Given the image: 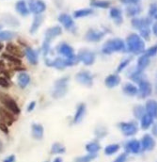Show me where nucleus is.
Returning <instances> with one entry per match:
<instances>
[{
    "label": "nucleus",
    "mask_w": 157,
    "mask_h": 162,
    "mask_svg": "<svg viewBox=\"0 0 157 162\" xmlns=\"http://www.w3.org/2000/svg\"><path fill=\"white\" fill-rule=\"evenodd\" d=\"M133 113H134V116L136 117L137 119H141L144 115L146 114V110H145V107L143 106L138 105V106L134 107Z\"/></svg>",
    "instance_id": "2f4dec72"
},
{
    "label": "nucleus",
    "mask_w": 157,
    "mask_h": 162,
    "mask_svg": "<svg viewBox=\"0 0 157 162\" xmlns=\"http://www.w3.org/2000/svg\"><path fill=\"white\" fill-rule=\"evenodd\" d=\"M139 89H138V95L139 98H145L149 95H151V91H152V87L151 85V83L148 80L142 79L139 83H138Z\"/></svg>",
    "instance_id": "6e6552de"
},
{
    "label": "nucleus",
    "mask_w": 157,
    "mask_h": 162,
    "mask_svg": "<svg viewBox=\"0 0 157 162\" xmlns=\"http://www.w3.org/2000/svg\"><path fill=\"white\" fill-rule=\"evenodd\" d=\"M2 148H3V143H2V142H1V140H0V152H1V150H2Z\"/></svg>",
    "instance_id": "052dcab7"
},
{
    "label": "nucleus",
    "mask_w": 157,
    "mask_h": 162,
    "mask_svg": "<svg viewBox=\"0 0 157 162\" xmlns=\"http://www.w3.org/2000/svg\"><path fill=\"white\" fill-rule=\"evenodd\" d=\"M61 33H62V28L59 26L52 27L45 31V40H44V42L50 43V42L52 40H54L57 36L61 35Z\"/></svg>",
    "instance_id": "4468645a"
},
{
    "label": "nucleus",
    "mask_w": 157,
    "mask_h": 162,
    "mask_svg": "<svg viewBox=\"0 0 157 162\" xmlns=\"http://www.w3.org/2000/svg\"><path fill=\"white\" fill-rule=\"evenodd\" d=\"M149 16L151 17V19H156L157 18V7L156 4L153 3L150 6V10H149Z\"/></svg>",
    "instance_id": "c03bdc74"
},
{
    "label": "nucleus",
    "mask_w": 157,
    "mask_h": 162,
    "mask_svg": "<svg viewBox=\"0 0 157 162\" xmlns=\"http://www.w3.org/2000/svg\"><path fill=\"white\" fill-rule=\"evenodd\" d=\"M123 92L129 96H134L138 94V88L132 83H127L123 87Z\"/></svg>",
    "instance_id": "7c9ffc66"
},
{
    "label": "nucleus",
    "mask_w": 157,
    "mask_h": 162,
    "mask_svg": "<svg viewBox=\"0 0 157 162\" xmlns=\"http://www.w3.org/2000/svg\"><path fill=\"white\" fill-rule=\"evenodd\" d=\"M152 32L155 36L157 35V25H156V23H154L153 26H152Z\"/></svg>",
    "instance_id": "6e6d98bb"
},
{
    "label": "nucleus",
    "mask_w": 157,
    "mask_h": 162,
    "mask_svg": "<svg viewBox=\"0 0 157 162\" xmlns=\"http://www.w3.org/2000/svg\"><path fill=\"white\" fill-rule=\"evenodd\" d=\"M3 47H4V45H3V43H2V42H0V51H1V50L3 49Z\"/></svg>",
    "instance_id": "680f3d73"
},
{
    "label": "nucleus",
    "mask_w": 157,
    "mask_h": 162,
    "mask_svg": "<svg viewBox=\"0 0 157 162\" xmlns=\"http://www.w3.org/2000/svg\"><path fill=\"white\" fill-rule=\"evenodd\" d=\"M65 152H66V149L61 143L56 142L52 145V148H51L52 154H64Z\"/></svg>",
    "instance_id": "e433bc0d"
},
{
    "label": "nucleus",
    "mask_w": 157,
    "mask_h": 162,
    "mask_svg": "<svg viewBox=\"0 0 157 162\" xmlns=\"http://www.w3.org/2000/svg\"><path fill=\"white\" fill-rule=\"evenodd\" d=\"M140 120H141V128L145 130V129H148L151 126V125L152 124L153 119L150 116V115H148L146 113Z\"/></svg>",
    "instance_id": "c9c22d12"
},
{
    "label": "nucleus",
    "mask_w": 157,
    "mask_h": 162,
    "mask_svg": "<svg viewBox=\"0 0 157 162\" xmlns=\"http://www.w3.org/2000/svg\"><path fill=\"white\" fill-rule=\"evenodd\" d=\"M120 83H121V77L118 75H110V76L106 77L104 79V84L109 89L119 86Z\"/></svg>",
    "instance_id": "a211bd4d"
},
{
    "label": "nucleus",
    "mask_w": 157,
    "mask_h": 162,
    "mask_svg": "<svg viewBox=\"0 0 157 162\" xmlns=\"http://www.w3.org/2000/svg\"><path fill=\"white\" fill-rule=\"evenodd\" d=\"M93 13V11L91 9H81L77 10L74 12V18H83L86 16H88Z\"/></svg>",
    "instance_id": "72a5a7b5"
},
{
    "label": "nucleus",
    "mask_w": 157,
    "mask_h": 162,
    "mask_svg": "<svg viewBox=\"0 0 157 162\" xmlns=\"http://www.w3.org/2000/svg\"><path fill=\"white\" fill-rule=\"evenodd\" d=\"M17 80H18L19 87L22 88V89H25V88H27L28 86V84L30 82V77L27 73H21L18 76Z\"/></svg>",
    "instance_id": "cd10ccee"
},
{
    "label": "nucleus",
    "mask_w": 157,
    "mask_h": 162,
    "mask_svg": "<svg viewBox=\"0 0 157 162\" xmlns=\"http://www.w3.org/2000/svg\"><path fill=\"white\" fill-rule=\"evenodd\" d=\"M0 103L3 104L6 108L12 114H20L21 109L18 107L14 99H12L9 94L5 92H0Z\"/></svg>",
    "instance_id": "20e7f679"
},
{
    "label": "nucleus",
    "mask_w": 157,
    "mask_h": 162,
    "mask_svg": "<svg viewBox=\"0 0 157 162\" xmlns=\"http://www.w3.org/2000/svg\"><path fill=\"white\" fill-rule=\"evenodd\" d=\"M2 28H3V26H2V25H0V30L2 29Z\"/></svg>",
    "instance_id": "e2e57ef3"
},
{
    "label": "nucleus",
    "mask_w": 157,
    "mask_h": 162,
    "mask_svg": "<svg viewBox=\"0 0 157 162\" xmlns=\"http://www.w3.org/2000/svg\"><path fill=\"white\" fill-rule=\"evenodd\" d=\"M120 1L123 4H127V5H134L138 4L140 0H120Z\"/></svg>",
    "instance_id": "3c124183"
},
{
    "label": "nucleus",
    "mask_w": 157,
    "mask_h": 162,
    "mask_svg": "<svg viewBox=\"0 0 157 162\" xmlns=\"http://www.w3.org/2000/svg\"><path fill=\"white\" fill-rule=\"evenodd\" d=\"M6 50H7V52H8L10 55H11V56H13V57H16V58H18V59L23 58V57L25 56L24 52L20 49L19 46H17L16 44H14V43H12V42H9V43L7 44Z\"/></svg>",
    "instance_id": "dca6fc26"
},
{
    "label": "nucleus",
    "mask_w": 157,
    "mask_h": 162,
    "mask_svg": "<svg viewBox=\"0 0 157 162\" xmlns=\"http://www.w3.org/2000/svg\"><path fill=\"white\" fill-rule=\"evenodd\" d=\"M141 11V8L140 6H138V4H134V5H129L126 10H125V12L127 14V16L129 17H133V16H136L138 15V13H140Z\"/></svg>",
    "instance_id": "c85d7f7f"
},
{
    "label": "nucleus",
    "mask_w": 157,
    "mask_h": 162,
    "mask_svg": "<svg viewBox=\"0 0 157 162\" xmlns=\"http://www.w3.org/2000/svg\"><path fill=\"white\" fill-rule=\"evenodd\" d=\"M15 10L22 16H28L29 14V10L28 8L27 3L24 1V0H19V1L16 2Z\"/></svg>",
    "instance_id": "4be33fe9"
},
{
    "label": "nucleus",
    "mask_w": 157,
    "mask_h": 162,
    "mask_svg": "<svg viewBox=\"0 0 157 162\" xmlns=\"http://www.w3.org/2000/svg\"><path fill=\"white\" fill-rule=\"evenodd\" d=\"M110 2L106 0H91V6L95 8H101V9H108L110 7Z\"/></svg>",
    "instance_id": "473e14b6"
},
{
    "label": "nucleus",
    "mask_w": 157,
    "mask_h": 162,
    "mask_svg": "<svg viewBox=\"0 0 157 162\" xmlns=\"http://www.w3.org/2000/svg\"><path fill=\"white\" fill-rule=\"evenodd\" d=\"M96 156H97L96 154H89V155H87L76 157V158L74 159V162H91V161H92L94 158H96Z\"/></svg>",
    "instance_id": "ea45409f"
},
{
    "label": "nucleus",
    "mask_w": 157,
    "mask_h": 162,
    "mask_svg": "<svg viewBox=\"0 0 157 162\" xmlns=\"http://www.w3.org/2000/svg\"><path fill=\"white\" fill-rule=\"evenodd\" d=\"M126 45L128 51L134 55L145 52V42L142 38L136 33H132L126 38Z\"/></svg>",
    "instance_id": "f257e3e1"
},
{
    "label": "nucleus",
    "mask_w": 157,
    "mask_h": 162,
    "mask_svg": "<svg viewBox=\"0 0 157 162\" xmlns=\"http://www.w3.org/2000/svg\"><path fill=\"white\" fill-rule=\"evenodd\" d=\"M156 52H157V46L154 45V46H152V47H151V48H149V49L146 50V52H145V56H147L148 58H150V57H153V56L156 55Z\"/></svg>",
    "instance_id": "a18cd8bd"
},
{
    "label": "nucleus",
    "mask_w": 157,
    "mask_h": 162,
    "mask_svg": "<svg viewBox=\"0 0 157 162\" xmlns=\"http://www.w3.org/2000/svg\"><path fill=\"white\" fill-rule=\"evenodd\" d=\"M15 71H22V70H25V68H19V66H17L15 69H14Z\"/></svg>",
    "instance_id": "4d7b16f0"
},
{
    "label": "nucleus",
    "mask_w": 157,
    "mask_h": 162,
    "mask_svg": "<svg viewBox=\"0 0 157 162\" xmlns=\"http://www.w3.org/2000/svg\"><path fill=\"white\" fill-rule=\"evenodd\" d=\"M100 145L97 142H91L86 145V150L89 154H96L100 150Z\"/></svg>",
    "instance_id": "58836bf2"
},
{
    "label": "nucleus",
    "mask_w": 157,
    "mask_h": 162,
    "mask_svg": "<svg viewBox=\"0 0 157 162\" xmlns=\"http://www.w3.org/2000/svg\"><path fill=\"white\" fill-rule=\"evenodd\" d=\"M0 87L9 88L10 87V82L5 77H0Z\"/></svg>",
    "instance_id": "09e8293b"
},
{
    "label": "nucleus",
    "mask_w": 157,
    "mask_h": 162,
    "mask_svg": "<svg viewBox=\"0 0 157 162\" xmlns=\"http://www.w3.org/2000/svg\"><path fill=\"white\" fill-rule=\"evenodd\" d=\"M0 130H1L2 132H4L5 134L9 133V129H8L7 125L4 123H2V122H0Z\"/></svg>",
    "instance_id": "603ef678"
},
{
    "label": "nucleus",
    "mask_w": 157,
    "mask_h": 162,
    "mask_svg": "<svg viewBox=\"0 0 157 162\" xmlns=\"http://www.w3.org/2000/svg\"><path fill=\"white\" fill-rule=\"evenodd\" d=\"M54 162H62V159H61L60 157H57V158L54 160Z\"/></svg>",
    "instance_id": "13d9d810"
},
{
    "label": "nucleus",
    "mask_w": 157,
    "mask_h": 162,
    "mask_svg": "<svg viewBox=\"0 0 157 162\" xmlns=\"http://www.w3.org/2000/svg\"><path fill=\"white\" fill-rule=\"evenodd\" d=\"M146 112L148 115L154 119L157 116V106H156V101L155 100H148L146 103Z\"/></svg>",
    "instance_id": "6ab92c4d"
},
{
    "label": "nucleus",
    "mask_w": 157,
    "mask_h": 162,
    "mask_svg": "<svg viewBox=\"0 0 157 162\" xmlns=\"http://www.w3.org/2000/svg\"><path fill=\"white\" fill-rule=\"evenodd\" d=\"M0 120L6 125H11L15 122V117L8 109L0 107Z\"/></svg>",
    "instance_id": "ddd939ff"
},
{
    "label": "nucleus",
    "mask_w": 157,
    "mask_h": 162,
    "mask_svg": "<svg viewBox=\"0 0 157 162\" xmlns=\"http://www.w3.org/2000/svg\"><path fill=\"white\" fill-rule=\"evenodd\" d=\"M3 162H15V155H11L6 157V158L3 160Z\"/></svg>",
    "instance_id": "864d4df0"
},
{
    "label": "nucleus",
    "mask_w": 157,
    "mask_h": 162,
    "mask_svg": "<svg viewBox=\"0 0 157 162\" xmlns=\"http://www.w3.org/2000/svg\"><path fill=\"white\" fill-rule=\"evenodd\" d=\"M58 22L66 28V29H72L74 27V19L72 18L71 15L67 14V13H61L58 16Z\"/></svg>",
    "instance_id": "2eb2a0df"
},
{
    "label": "nucleus",
    "mask_w": 157,
    "mask_h": 162,
    "mask_svg": "<svg viewBox=\"0 0 157 162\" xmlns=\"http://www.w3.org/2000/svg\"><path fill=\"white\" fill-rule=\"evenodd\" d=\"M75 79L86 87H91L93 85V77L88 71H81L76 74Z\"/></svg>",
    "instance_id": "423d86ee"
},
{
    "label": "nucleus",
    "mask_w": 157,
    "mask_h": 162,
    "mask_svg": "<svg viewBox=\"0 0 157 162\" xmlns=\"http://www.w3.org/2000/svg\"><path fill=\"white\" fill-rule=\"evenodd\" d=\"M130 61H131V59H124V60L119 65V67H118V69H117V72H118V73L121 72L125 67L128 66V64L130 63Z\"/></svg>",
    "instance_id": "49530a36"
},
{
    "label": "nucleus",
    "mask_w": 157,
    "mask_h": 162,
    "mask_svg": "<svg viewBox=\"0 0 157 162\" xmlns=\"http://www.w3.org/2000/svg\"><path fill=\"white\" fill-rule=\"evenodd\" d=\"M86 109H87V107H86L85 104H80L77 107V109H76V112H75V115H74V124H79L82 121V119L85 116Z\"/></svg>",
    "instance_id": "a878e982"
},
{
    "label": "nucleus",
    "mask_w": 157,
    "mask_h": 162,
    "mask_svg": "<svg viewBox=\"0 0 157 162\" xmlns=\"http://www.w3.org/2000/svg\"><path fill=\"white\" fill-rule=\"evenodd\" d=\"M68 83H69V77H65L56 81L55 88L52 92V95L54 98H61L63 97L67 91H68Z\"/></svg>",
    "instance_id": "7ed1b4c3"
},
{
    "label": "nucleus",
    "mask_w": 157,
    "mask_h": 162,
    "mask_svg": "<svg viewBox=\"0 0 157 162\" xmlns=\"http://www.w3.org/2000/svg\"><path fill=\"white\" fill-rule=\"evenodd\" d=\"M24 54L26 55V57H27V59H28V60L29 61L30 64L36 65L38 63V61H39L38 53L34 49H32L30 47H27L25 52H24Z\"/></svg>",
    "instance_id": "aec40b11"
},
{
    "label": "nucleus",
    "mask_w": 157,
    "mask_h": 162,
    "mask_svg": "<svg viewBox=\"0 0 157 162\" xmlns=\"http://www.w3.org/2000/svg\"><path fill=\"white\" fill-rule=\"evenodd\" d=\"M105 33L104 31H100V30H96V29H88L87 32L86 33L85 39L87 42H100L104 37Z\"/></svg>",
    "instance_id": "9b49d317"
},
{
    "label": "nucleus",
    "mask_w": 157,
    "mask_h": 162,
    "mask_svg": "<svg viewBox=\"0 0 157 162\" xmlns=\"http://www.w3.org/2000/svg\"><path fill=\"white\" fill-rule=\"evenodd\" d=\"M126 159H127V155L124 153V154L120 155L114 160V162H126Z\"/></svg>",
    "instance_id": "8fccbe9b"
},
{
    "label": "nucleus",
    "mask_w": 157,
    "mask_h": 162,
    "mask_svg": "<svg viewBox=\"0 0 157 162\" xmlns=\"http://www.w3.org/2000/svg\"><path fill=\"white\" fill-rule=\"evenodd\" d=\"M57 52L62 55L63 57H65L66 59H73L75 57L74 55V50L72 47L71 45H69L66 42H62L58 45L57 47Z\"/></svg>",
    "instance_id": "9d476101"
},
{
    "label": "nucleus",
    "mask_w": 157,
    "mask_h": 162,
    "mask_svg": "<svg viewBox=\"0 0 157 162\" xmlns=\"http://www.w3.org/2000/svg\"><path fill=\"white\" fill-rule=\"evenodd\" d=\"M16 37V33L11 30L0 31V41H10Z\"/></svg>",
    "instance_id": "f704fd0d"
},
{
    "label": "nucleus",
    "mask_w": 157,
    "mask_h": 162,
    "mask_svg": "<svg viewBox=\"0 0 157 162\" xmlns=\"http://www.w3.org/2000/svg\"><path fill=\"white\" fill-rule=\"evenodd\" d=\"M109 14H110V17L115 21V23L117 25H121L122 23V21H123V19H122V12H121V11L119 8H116V7L111 8Z\"/></svg>",
    "instance_id": "5701e85b"
},
{
    "label": "nucleus",
    "mask_w": 157,
    "mask_h": 162,
    "mask_svg": "<svg viewBox=\"0 0 157 162\" xmlns=\"http://www.w3.org/2000/svg\"><path fill=\"white\" fill-rule=\"evenodd\" d=\"M125 50V43L120 38L108 40L102 48V52L105 55H110L114 52H120Z\"/></svg>",
    "instance_id": "f03ea898"
},
{
    "label": "nucleus",
    "mask_w": 157,
    "mask_h": 162,
    "mask_svg": "<svg viewBox=\"0 0 157 162\" xmlns=\"http://www.w3.org/2000/svg\"><path fill=\"white\" fill-rule=\"evenodd\" d=\"M126 149L128 152H131L133 154H138L141 149L140 142L137 140H132L127 142L126 144Z\"/></svg>",
    "instance_id": "393cba45"
},
{
    "label": "nucleus",
    "mask_w": 157,
    "mask_h": 162,
    "mask_svg": "<svg viewBox=\"0 0 157 162\" xmlns=\"http://www.w3.org/2000/svg\"><path fill=\"white\" fill-rule=\"evenodd\" d=\"M76 58H77L78 61L83 62L87 66L92 65L95 61V54L91 51H88V50L80 51Z\"/></svg>",
    "instance_id": "0eeeda50"
},
{
    "label": "nucleus",
    "mask_w": 157,
    "mask_h": 162,
    "mask_svg": "<svg viewBox=\"0 0 157 162\" xmlns=\"http://www.w3.org/2000/svg\"><path fill=\"white\" fill-rule=\"evenodd\" d=\"M149 64H150V58H148L145 55L141 56L138 60V71L142 72L144 69H146L149 66Z\"/></svg>",
    "instance_id": "c756f323"
},
{
    "label": "nucleus",
    "mask_w": 157,
    "mask_h": 162,
    "mask_svg": "<svg viewBox=\"0 0 157 162\" xmlns=\"http://www.w3.org/2000/svg\"><path fill=\"white\" fill-rule=\"evenodd\" d=\"M154 141H153V138L150 136V135H148V134H146L143 138H142V140H141V142H140V145L142 146V148L144 149V150H146V151H151V150H152L153 149V147H154Z\"/></svg>",
    "instance_id": "412c9836"
},
{
    "label": "nucleus",
    "mask_w": 157,
    "mask_h": 162,
    "mask_svg": "<svg viewBox=\"0 0 157 162\" xmlns=\"http://www.w3.org/2000/svg\"><path fill=\"white\" fill-rule=\"evenodd\" d=\"M43 19H44L43 16L40 15V14L36 15V16L34 17V20H33V22H32V25H31L30 29H29V33H30V34H35V33L38 31V29L40 28V27L41 24H42Z\"/></svg>",
    "instance_id": "b1692460"
},
{
    "label": "nucleus",
    "mask_w": 157,
    "mask_h": 162,
    "mask_svg": "<svg viewBox=\"0 0 157 162\" xmlns=\"http://www.w3.org/2000/svg\"><path fill=\"white\" fill-rule=\"evenodd\" d=\"M35 106H36V102L35 101H33V102H31L30 104H29V106H28V112H30V111H32L34 108H35Z\"/></svg>",
    "instance_id": "5fc2aeb1"
},
{
    "label": "nucleus",
    "mask_w": 157,
    "mask_h": 162,
    "mask_svg": "<svg viewBox=\"0 0 157 162\" xmlns=\"http://www.w3.org/2000/svg\"><path fill=\"white\" fill-rule=\"evenodd\" d=\"M139 31H140V37H142L146 41L150 40V28H144Z\"/></svg>",
    "instance_id": "de8ad7c7"
},
{
    "label": "nucleus",
    "mask_w": 157,
    "mask_h": 162,
    "mask_svg": "<svg viewBox=\"0 0 157 162\" xmlns=\"http://www.w3.org/2000/svg\"><path fill=\"white\" fill-rule=\"evenodd\" d=\"M120 129L121 130V132L123 133L124 136L126 137H130V136H134L136 135L138 132V127L134 123H120L119 124Z\"/></svg>",
    "instance_id": "1a4fd4ad"
},
{
    "label": "nucleus",
    "mask_w": 157,
    "mask_h": 162,
    "mask_svg": "<svg viewBox=\"0 0 157 162\" xmlns=\"http://www.w3.org/2000/svg\"><path fill=\"white\" fill-rule=\"evenodd\" d=\"M46 162H48V161H46Z\"/></svg>",
    "instance_id": "0e129e2a"
},
{
    "label": "nucleus",
    "mask_w": 157,
    "mask_h": 162,
    "mask_svg": "<svg viewBox=\"0 0 157 162\" xmlns=\"http://www.w3.org/2000/svg\"><path fill=\"white\" fill-rule=\"evenodd\" d=\"M151 24V18H134L132 20V26L138 30L149 28Z\"/></svg>",
    "instance_id": "f8f14e48"
},
{
    "label": "nucleus",
    "mask_w": 157,
    "mask_h": 162,
    "mask_svg": "<svg viewBox=\"0 0 157 162\" xmlns=\"http://www.w3.org/2000/svg\"><path fill=\"white\" fill-rule=\"evenodd\" d=\"M45 62H46V65L51 66V67H55L56 69H57V70H64V69L68 66L66 59H61V58H57L53 61L45 60Z\"/></svg>",
    "instance_id": "f3484780"
},
{
    "label": "nucleus",
    "mask_w": 157,
    "mask_h": 162,
    "mask_svg": "<svg viewBox=\"0 0 157 162\" xmlns=\"http://www.w3.org/2000/svg\"><path fill=\"white\" fill-rule=\"evenodd\" d=\"M2 59H5L9 60L10 62H11V63H13L15 65H20L22 63V61H21L20 59H18L16 57H13V56H11L10 54H7V53H5V54L2 55Z\"/></svg>",
    "instance_id": "a19ab883"
},
{
    "label": "nucleus",
    "mask_w": 157,
    "mask_h": 162,
    "mask_svg": "<svg viewBox=\"0 0 157 162\" xmlns=\"http://www.w3.org/2000/svg\"><path fill=\"white\" fill-rule=\"evenodd\" d=\"M119 149H120L119 144H110V145H107L104 148V154L106 155H111L115 154L116 152H118Z\"/></svg>",
    "instance_id": "4c0bfd02"
},
{
    "label": "nucleus",
    "mask_w": 157,
    "mask_h": 162,
    "mask_svg": "<svg viewBox=\"0 0 157 162\" xmlns=\"http://www.w3.org/2000/svg\"><path fill=\"white\" fill-rule=\"evenodd\" d=\"M43 126L40 124L32 125V136L35 140H41L43 138Z\"/></svg>",
    "instance_id": "bb28decb"
},
{
    "label": "nucleus",
    "mask_w": 157,
    "mask_h": 162,
    "mask_svg": "<svg viewBox=\"0 0 157 162\" xmlns=\"http://www.w3.org/2000/svg\"><path fill=\"white\" fill-rule=\"evenodd\" d=\"M130 77H131L132 80H134V82L139 83V82L143 79V73L137 70L136 72H134V73L132 74V76H131Z\"/></svg>",
    "instance_id": "79ce46f5"
},
{
    "label": "nucleus",
    "mask_w": 157,
    "mask_h": 162,
    "mask_svg": "<svg viewBox=\"0 0 157 162\" xmlns=\"http://www.w3.org/2000/svg\"><path fill=\"white\" fill-rule=\"evenodd\" d=\"M28 8L29 10V12L31 11L32 13L39 15L46 10V5L42 0H29Z\"/></svg>",
    "instance_id": "39448f33"
},
{
    "label": "nucleus",
    "mask_w": 157,
    "mask_h": 162,
    "mask_svg": "<svg viewBox=\"0 0 157 162\" xmlns=\"http://www.w3.org/2000/svg\"><path fill=\"white\" fill-rule=\"evenodd\" d=\"M7 17L9 19L5 18V21H6V23H7L8 25L11 26V27H17V26H19V21H17V19L15 17H13L11 15H7Z\"/></svg>",
    "instance_id": "37998d69"
},
{
    "label": "nucleus",
    "mask_w": 157,
    "mask_h": 162,
    "mask_svg": "<svg viewBox=\"0 0 157 162\" xmlns=\"http://www.w3.org/2000/svg\"><path fill=\"white\" fill-rule=\"evenodd\" d=\"M3 67H4V62L3 61H0V70H1V69H3Z\"/></svg>",
    "instance_id": "bf43d9fd"
}]
</instances>
